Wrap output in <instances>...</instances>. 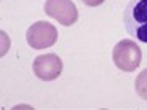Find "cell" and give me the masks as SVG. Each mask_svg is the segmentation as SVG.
Returning a JSON list of instances; mask_svg holds the SVG:
<instances>
[{
  "mask_svg": "<svg viewBox=\"0 0 147 110\" xmlns=\"http://www.w3.org/2000/svg\"><path fill=\"white\" fill-rule=\"evenodd\" d=\"M32 69L37 78H40L43 81H51L56 80L63 72V61L55 53L40 54L34 59Z\"/></svg>",
  "mask_w": 147,
  "mask_h": 110,
  "instance_id": "obj_5",
  "label": "cell"
},
{
  "mask_svg": "<svg viewBox=\"0 0 147 110\" xmlns=\"http://www.w3.org/2000/svg\"><path fill=\"white\" fill-rule=\"evenodd\" d=\"M134 88H136V93L141 99L147 101V69H144L142 72L136 77V81H134Z\"/></svg>",
  "mask_w": 147,
  "mask_h": 110,
  "instance_id": "obj_6",
  "label": "cell"
},
{
  "mask_svg": "<svg viewBox=\"0 0 147 110\" xmlns=\"http://www.w3.org/2000/svg\"><path fill=\"white\" fill-rule=\"evenodd\" d=\"M82 2L88 7H99L101 3H104V0H82Z\"/></svg>",
  "mask_w": 147,
  "mask_h": 110,
  "instance_id": "obj_7",
  "label": "cell"
},
{
  "mask_svg": "<svg viewBox=\"0 0 147 110\" xmlns=\"http://www.w3.org/2000/svg\"><path fill=\"white\" fill-rule=\"evenodd\" d=\"M112 59L117 69L123 72H134L139 67L141 59H142V51L139 45L134 40H120L112 50Z\"/></svg>",
  "mask_w": 147,
  "mask_h": 110,
  "instance_id": "obj_2",
  "label": "cell"
},
{
  "mask_svg": "<svg viewBox=\"0 0 147 110\" xmlns=\"http://www.w3.org/2000/svg\"><path fill=\"white\" fill-rule=\"evenodd\" d=\"M125 30L142 43H147V0H129L121 16Z\"/></svg>",
  "mask_w": 147,
  "mask_h": 110,
  "instance_id": "obj_1",
  "label": "cell"
},
{
  "mask_svg": "<svg viewBox=\"0 0 147 110\" xmlns=\"http://www.w3.org/2000/svg\"><path fill=\"white\" fill-rule=\"evenodd\" d=\"M45 13L61 26H74L78 19V10L72 0H47Z\"/></svg>",
  "mask_w": 147,
  "mask_h": 110,
  "instance_id": "obj_4",
  "label": "cell"
},
{
  "mask_svg": "<svg viewBox=\"0 0 147 110\" xmlns=\"http://www.w3.org/2000/svg\"><path fill=\"white\" fill-rule=\"evenodd\" d=\"M27 45L34 50H45L56 43L58 40V29L51 22L37 21L27 29L26 32Z\"/></svg>",
  "mask_w": 147,
  "mask_h": 110,
  "instance_id": "obj_3",
  "label": "cell"
}]
</instances>
